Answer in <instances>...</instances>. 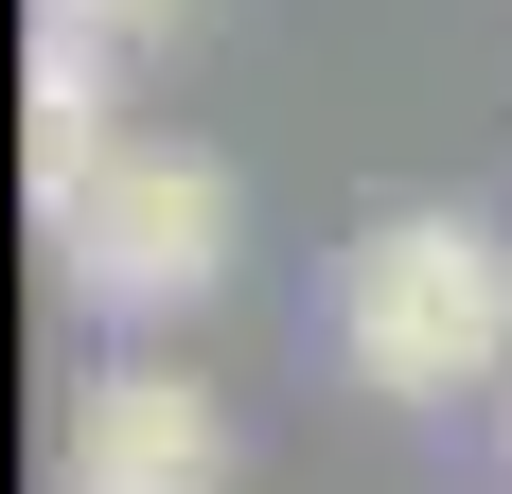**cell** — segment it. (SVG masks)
<instances>
[{"mask_svg":"<svg viewBox=\"0 0 512 494\" xmlns=\"http://www.w3.org/2000/svg\"><path fill=\"white\" fill-rule=\"evenodd\" d=\"M53 36H89V53H142V36H177V18H195V0H36Z\"/></svg>","mask_w":512,"mask_h":494,"instance_id":"5","label":"cell"},{"mask_svg":"<svg viewBox=\"0 0 512 494\" xmlns=\"http://www.w3.org/2000/svg\"><path fill=\"white\" fill-rule=\"evenodd\" d=\"M336 371L389 406H460L512 389V230L460 195H407L336 247Z\"/></svg>","mask_w":512,"mask_h":494,"instance_id":"1","label":"cell"},{"mask_svg":"<svg viewBox=\"0 0 512 494\" xmlns=\"http://www.w3.org/2000/svg\"><path fill=\"white\" fill-rule=\"evenodd\" d=\"M124 142H142V124L106 106V53L36 18V71H18V177H36V212H71V195H89Z\"/></svg>","mask_w":512,"mask_h":494,"instance_id":"4","label":"cell"},{"mask_svg":"<svg viewBox=\"0 0 512 494\" xmlns=\"http://www.w3.org/2000/svg\"><path fill=\"white\" fill-rule=\"evenodd\" d=\"M230 406L195 389V371H159V353H106L89 389H71V442H53V477L71 494H230Z\"/></svg>","mask_w":512,"mask_h":494,"instance_id":"3","label":"cell"},{"mask_svg":"<svg viewBox=\"0 0 512 494\" xmlns=\"http://www.w3.org/2000/svg\"><path fill=\"white\" fill-rule=\"evenodd\" d=\"M230 247H248V195H230V159L212 142H124L89 177V195L53 212V265H71V300L89 318H195L212 283H230Z\"/></svg>","mask_w":512,"mask_h":494,"instance_id":"2","label":"cell"}]
</instances>
